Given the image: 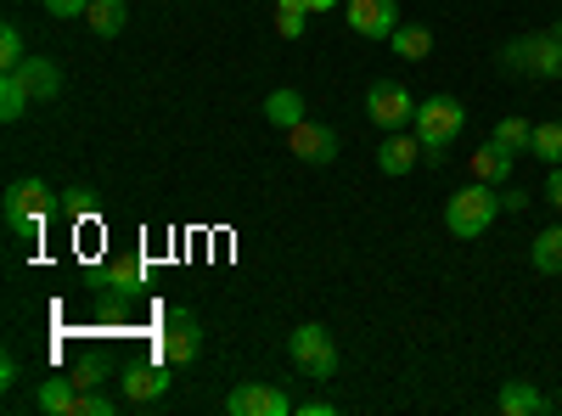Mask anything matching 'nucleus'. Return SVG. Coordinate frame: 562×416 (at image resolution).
Instances as JSON below:
<instances>
[{
	"mask_svg": "<svg viewBox=\"0 0 562 416\" xmlns=\"http://www.w3.org/2000/svg\"><path fill=\"white\" fill-rule=\"evenodd\" d=\"M265 124H276V130L304 124V97H299V90H270V97H265Z\"/></svg>",
	"mask_w": 562,
	"mask_h": 416,
	"instance_id": "412c9836",
	"label": "nucleus"
},
{
	"mask_svg": "<svg viewBox=\"0 0 562 416\" xmlns=\"http://www.w3.org/2000/svg\"><path fill=\"white\" fill-rule=\"evenodd\" d=\"M501 68L518 74V79H562V34H518L501 45Z\"/></svg>",
	"mask_w": 562,
	"mask_h": 416,
	"instance_id": "20e7f679",
	"label": "nucleus"
},
{
	"mask_svg": "<svg viewBox=\"0 0 562 416\" xmlns=\"http://www.w3.org/2000/svg\"><path fill=\"white\" fill-rule=\"evenodd\" d=\"M124 23H130V7H124V0H90V7H85V29L97 34V40H119Z\"/></svg>",
	"mask_w": 562,
	"mask_h": 416,
	"instance_id": "a211bd4d",
	"label": "nucleus"
},
{
	"mask_svg": "<svg viewBox=\"0 0 562 416\" xmlns=\"http://www.w3.org/2000/svg\"><path fill=\"white\" fill-rule=\"evenodd\" d=\"M288 355H293L299 372H304V378H315V383H333V378H338V366H344V355H338L333 333H326L321 321H304V327L288 338Z\"/></svg>",
	"mask_w": 562,
	"mask_h": 416,
	"instance_id": "39448f33",
	"label": "nucleus"
},
{
	"mask_svg": "<svg viewBox=\"0 0 562 416\" xmlns=\"http://www.w3.org/2000/svg\"><path fill=\"white\" fill-rule=\"evenodd\" d=\"M495 411H501V416H540V411H551V400H546L529 378H512V383H501Z\"/></svg>",
	"mask_w": 562,
	"mask_h": 416,
	"instance_id": "2eb2a0df",
	"label": "nucleus"
},
{
	"mask_svg": "<svg viewBox=\"0 0 562 416\" xmlns=\"http://www.w3.org/2000/svg\"><path fill=\"white\" fill-rule=\"evenodd\" d=\"M169 372L175 366L158 355V360H130L124 372H119V383H124V405L130 411H153L164 394H169Z\"/></svg>",
	"mask_w": 562,
	"mask_h": 416,
	"instance_id": "6e6552de",
	"label": "nucleus"
},
{
	"mask_svg": "<svg viewBox=\"0 0 562 416\" xmlns=\"http://www.w3.org/2000/svg\"><path fill=\"white\" fill-rule=\"evenodd\" d=\"M529 209V192L524 187H501V214H524Z\"/></svg>",
	"mask_w": 562,
	"mask_h": 416,
	"instance_id": "7c9ffc66",
	"label": "nucleus"
},
{
	"mask_svg": "<svg viewBox=\"0 0 562 416\" xmlns=\"http://www.w3.org/2000/svg\"><path fill=\"white\" fill-rule=\"evenodd\" d=\"M535 158L540 164H562V119L535 124Z\"/></svg>",
	"mask_w": 562,
	"mask_h": 416,
	"instance_id": "a878e982",
	"label": "nucleus"
},
{
	"mask_svg": "<svg viewBox=\"0 0 562 416\" xmlns=\"http://www.w3.org/2000/svg\"><path fill=\"white\" fill-rule=\"evenodd\" d=\"M29 108H34V97H29L23 74H0V119H7V124H18Z\"/></svg>",
	"mask_w": 562,
	"mask_h": 416,
	"instance_id": "4be33fe9",
	"label": "nucleus"
},
{
	"mask_svg": "<svg viewBox=\"0 0 562 416\" xmlns=\"http://www.w3.org/2000/svg\"><path fill=\"white\" fill-rule=\"evenodd\" d=\"M79 383H74V372L68 378H45L40 389H34V411L40 416H79Z\"/></svg>",
	"mask_w": 562,
	"mask_h": 416,
	"instance_id": "4468645a",
	"label": "nucleus"
},
{
	"mask_svg": "<svg viewBox=\"0 0 562 416\" xmlns=\"http://www.w3.org/2000/svg\"><path fill=\"white\" fill-rule=\"evenodd\" d=\"M158 355H164L169 366H192V360L203 355V321L186 310V304H175V310L164 315V327H158Z\"/></svg>",
	"mask_w": 562,
	"mask_h": 416,
	"instance_id": "0eeeda50",
	"label": "nucleus"
},
{
	"mask_svg": "<svg viewBox=\"0 0 562 416\" xmlns=\"http://www.w3.org/2000/svg\"><path fill=\"white\" fill-rule=\"evenodd\" d=\"M225 411L231 416H293V400L270 383H243V389H231Z\"/></svg>",
	"mask_w": 562,
	"mask_h": 416,
	"instance_id": "f8f14e48",
	"label": "nucleus"
},
{
	"mask_svg": "<svg viewBox=\"0 0 562 416\" xmlns=\"http://www.w3.org/2000/svg\"><path fill=\"white\" fill-rule=\"evenodd\" d=\"M389 45H394V57L422 63V57L434 52V29H428V23H400V29L389 34Z\"/></svg>",
	"mask_w": 562,
	"mask_h": 416,
	"instance_id": "aec40b11",
	"label": "nucleus"
},
{
	"mask_svg": "<svg viewBox=\"0 0 562 416\" xmlns=\"http://www.w3.org/2000/svg\"><path fill=\"white\" fill-rule=\"evenodd\" d=\"M366 119L378 124L383 135L389 130H405V124H416V97L400 85V79H378L366 90Z\"/></svg>",
	"mask_w": 562,
	"mask_h": 416,
	"instance_id": "1a4fd4ad",
	"label": "nucleus"
},
{
	"mask_svg": "<svg viewBox=\"0 0 562 416\" xmlns=\"http://www.w3.org/2000/svg\"><path fill=\"white\" fill-rule=\"evenodd\" d=\"M23 63H29L23 29H18V23H0V74H12V68H23Z\"/></svg>",
	"mask_w": 562,
	"mask_h": 416,
	"instance_id": "bb28decb",
	"label": "nucleus"
},
{
	"mask_svg": "<svg viewBox=\"0 0 562 416\" xmlns=\"http://www.w3.org/2000/svg\"><path fill=\"white\" fill-rule=\"evenodd\" d=\"M333 7H344V0H310V12H333Z\"/></svg>",
	"mask_w": 562,
	"mask_h": 416,
	"instance_id": "f704fd0d",
	"label": "nucleus"
},
{
	"mask_svg": "<svg viewBox=\"0 0 562 416\" xmlns=\"http://www.w3.org/2000/svg\"><path fill=\"white\" fill-rule=\"evenodd\" d=\"M546 203L562 214V164H551V175H546Z\"/></svg>",
	"mask_w": 562,
	"mask_h": 416,
	"instance_id": "2f4dec72",
	"label": "nucleus"
},
{
	"mask_svg": "<svg viewBox=\"0 0 562 416\" xmlns=\"http://www.w3.org/2000/svg\"><path fill=\"white\" fill-rule=\"evenodd\" d=\"M52 209H57V192L45 187L40 175L12 180L7 198H0V220H7V231H12L18 243H40V231H45V220H52Z\"/></svg>",
	"mask_w": 562,
	"mask_h": 416,
	"instance_id": "f257e3e1",
	"label": "nucleus"
},
{
	"mask_svg": "<svg viewBox=\"0 0 562 416\" xmlns=\"http://www.w3.org/2000/svg\"><path fill=\"white\" fill-rule=\"evenodd\" d=\"M74 383H79V389H102V383H108V366L85 355V360L74 366Z\"/></svg>",
	"mask_w": 562,
	"mask_h": 416,
	"instance_id": "c85d7f7f",
	"label": "nucleus"
},
{
	"mask_svg": "<svg viewBox=\"0 0 562 416\" xmlns=\"http://www.w3.org/2000/svg\"><path fill=\"white\" fill-rule=\"evenodd\" d=\"M512 164H518V153H506L495 135H490V142L473 153V180H484V187H506V180H512Z\"/></svg>",
	"mask_w": 562,
	"mask_h": 416,
	"instance_id": "f3484780",
	"label": "nucleus"
},
{
	"mask_svg": "<svg viewBox=\"0 0 562 416\" xmlns=\"http://www.w3.org/2000/svg\"><path fill=\"white\" fill-rule=\"evenodd\" d=\"M288 142H293L299 164H310V169H326V164L344 153V147H338V130H333V124H315V119L293 124V130H288Z\"/></svg>",
	"mask_w": 562,
	"mask_h": 416,
	"instance_id": "9b49d317",
	"label": "nucleus"
},
{
	"mask_svg": "<svg viewBox=\"0 0 562 416\" xmlns=\"http://www.w3.org/2000/svg\"><path fill=\"white\" fill-rule=\"evenodd\" d=\"M557 34H562V12H557Z\"/></svg>",
	"mask_w": 562,
	"mask_h": 416,
	"instance_id": "c9c22d12",
	"label": "nucleus"
},
{
	"mask_svg": "<svg viewBox=\"0 0 562 416\" xmlns=\"http://www.w3.org/2000/svg\"><path fill=\"white\" fill-rule=\"evenodd\" d=\"M299 411H304V416H338V405H333V400H304Z\"/></svg>",
	"mask_w": 562,
	"mask_h": 416,
	"instance_id": "72a5a7b5",
	"label": "nucleus"
},
{
	"mask_svg": "<svg viewBox=\"0 0 562 416\" xmlns=\"http://www.w3.org/2000/svg\"><path fill=\"white\" fill-rule=\"evenodd\" d=\"M40 7L52 12V18H85V7H90V0H40Z\"/></svg>",
	"mask_w": 562,
	"mask_h": 416,
	"instance_id": "c756f323",
	"label": "nucleus"
},
{
	"mask_svg": "<svg viewBox=\"0 0 562 416\" xmlns=\"http://www.w3.org/2000/svg\"><path fill=\"white\" fill-rule=\"evenodd\" d=\"M495 142H501L506 153H535V124L518 119V113H506V119L495 124Z\"/></svg>",
	"mask_w": 562,
	"mask_h": 416,
	"instance_id": "5701e85b",
	"label": "nucleus"
},
{
	"mask_svg": "<svg viewBox=\"0 0 562 416\" xmlns=\"http://www.w3.org/2000/svg\"><path fill=\"white\" fill-rule=\"evenodd\" d=\"M57 209L79 225V220H97V209H102V198L97 192H90V187H68L63 198H57Z\"/></svg>",
	"mask_w": 562,
	"mask_h": 416,
	"instance_id": "393cba45",
	"label": "nucleus"
},
{
	"mask_svg": "<svg viewBox=\"0 0 562 416\" xmlns=\"http://www.w3.org/2000/svg\"><path fill=\"white\" fill-rule=\"evenodd\" d=\"M344 18L360 40H389L400 29V0H344Z\"/></svg>",
	"mask_w": 562,
	"mask_h": 416,
	"instance_id": "9d476101",
	"label": "nucleus"
},
{
	"mask_svg": "<svg viewBox=\"0 0 562 416\" xmlns=\"http://www.w3.org/2000/svg\"><path fill=\"white\" fill-rule=\"evenodd\" d=\"M495 220H501V187H484V180L450 192V203H445V231H450V237H461V243L484 237Z\"/></svg>",
	"mask_w": 562,
	"mask_h": 416,
	"instance_id": "7ed1b4c3",
	"label": "nucleus"
},
{
	"mask_svg": "<svg viewBox=\"0 0 562 416\" xmlns=\"http://www.w3.org/2000/svg\"><path fill=\"white\" fill-rule=\"evenodd\" d=\"M416 164H422L416 130H389V135H383V147H378V169H383L389 180H400V175H411Z\"/></svg>",
	"mask_w": 562,
	"mask_h": 416,
	"instance_id": "ddd939ff",
	"label": "nucleus"
},
{
	"mask_svg": "<svg viewBox=\"0 0 562 416\" xmlns=\"http://www.w3.org/2000/svg\"><path fill=\"white\" fill-rule=\"evenodd\" d=\"M12 74H23V85H29L34 102H57V97H63V68H57L52 57H29V63L12 68Z\"/></svg>",
	"mask_w": 562,
	"mask_h": 416,
	"instance_id": "dca6fc26",
	"label": "nucleus"
},
{
	"mask_svg": "<svg viewBox=\"0 0 562 416\" xmlns=\"http://www.w3.org/2000/svg\"><path fill=\"white\" fill-rule=\"evenodd\" d=\"M529 265H535L540 276H562V220L546 225L540 237L529 243Z\"/></svg>",
	"mask_w": 562,
	"mask_h": 416,
	"instance_id": "6ab92c4d",
	"label": "nucleus"
},
{
	"mask_svg": "<svg viewBox=\"0 0 562 416\" xmlns=\"http://www.w3.org/2000/svg\"><path fill=\"white\" fill-rule=\"evenodd\" d=\"M79 416H119V400H108L102 389H85L79 394Z\"/></svg>",
	"mask_w": 562,
	"mask_h": 416,
	"instance_id": "cd10ccee",
	"label": "nucleus"
},
{
	"mask_svg": "<svg viewBox=\"0 0 562 416\" xmlns=\"http://www.w3.org/2000/svg\"><path fill=\"white\" fill-rule=\"evenodd\" d=\"M97 293H102V310H108V315L135 310L140 299H147V270H140V259H113V265H102Z\"/></svg>",
	"mask_w": 562,
	"mask_h": 416,
	"instance_id": "423d86ee",
	"label": "nucleus"
},
{
	"mask_svg": "<svg viewBox=\"0 0 562 416\" xmlns=\"http://www.w3.org/2000/svg\"><path fill=\"white\" fill-rule=\"evenodd\" d=\"M416 142H422V164H445V153L456 147V135L467 130V108L456 102V97H445V90H439V97H428V102H416Z\"/></svg>",
	"mask_w": 562,
	"mask_h": 416,
	"instance_id": "f03ea898",
	"label": "nucleus"
},
{
	"mask_svg": "<svg viewBox=\"0 0 562 416\" xmlns=\"http://www.w3.org/2000/svg\"><path fill=\"white\" fill-rule=\"evenodd\" d=\"M310 0H276V34L281 40H304V23H310Z\"/></svg>",
	"mask_w": 562,
	"mask_h": 416,
	"instance_id": "b1692460",
	"label": "nucleus"
},
{
	"mask_svg": "<svg viewBox=\"0 0 562 416\" xmlns=\"http://www.w3.org/2000/svg\"><path fill=\"white\" fill-rule=\"evenodd\" d=\"M0 389H18V355H0Z\"/></svg>",
	"mask_w": 562,
	"mask_h": 416,
	"instance_id": "473e14b6",
	"label": "nucleus"
}]
</instances>
